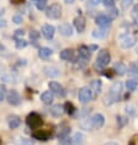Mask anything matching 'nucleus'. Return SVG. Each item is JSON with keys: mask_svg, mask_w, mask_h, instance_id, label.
Returning <instances> with one entry per match:
<instances>
[{"mask_svg": "<svg viewBox=\"0 0 138 145\" xmlns=\"http://www.w3.org/2000/svg\"><path fill=\"white\" fill-rule=\"evenodd\" d=\"M127 73H128L129 79H133V80H136V82L138 83V68H135V67L128 68Z\"/></svg>", "mask_w": 138, "mask_h": 145, "instance_id": "obj_28", "label": "nucleus"}, {"mask_svg": "<svg viewBox=\"0 0 138 145\" xmlns=\"http://www.w3.org/2000/svg\"><path fill=\"white\" fill-rule=\"evenodd\" d=\"M99 3H101V0H89L87 3V6L88 7H94L97 5H99Z\"/></svg>", "mask_w": 138, "mask_h": 145, "instance_id": "obj_38", "label": "nucleus"}, {"mask_svg": "<svg viewBox=\"0 0 138 145\" xmlns=\"http://www.w3.org/2000/svg\"><path fill=\"white\" fill-rule=\"evenodd\" d=\"M95 23L98 25L100 28H106L110 26V23H111V20L106 15H103V14H100L98 15L95 17Z\"/></svg>", "mask_w": 138, "mask_h": 145, "instance_id": "obj_9", "label": "nucleus"}, {"mask_svg": "<svg viewBox=\"0 0 138 145\" xmlns=\"http://www.w3.org/2000/svg\"><path fill=\"white\" fill-rule=\"evenodd\" d=\"M7 123H9V127L11 129H16V128H18L20 124H21V118L16 115H11V116H9V118H7Z\"/></svg>", "mask_w": 138, "mask_h": 145, "instance_id": "obj_15", "label": "nucleus"}, {"mask_svg": "<svg viewBox=\"0 0 138 145\" xmlns=\"http://www.w3.org/2000/svg\"><path fill=\"white\" fill-rule=\"evenodd\" d=\"M132 16H133L135 18L138 17V5H136L135 7H133V10H132Z\"/></svg>", "mask_w": 138, "mask_h": 145, "instance_id": "obj_43", "label": "nucleus"}, {"mask_svg": "<svg viewBox=\"0 0 138 145\" xmlns=\"http://www.w3.org/2000/svg\"><path fill=\"white\" fill-rule=\"evenodd\" d=\"M126 88H127V90L129 91H133V90H136L137 89V86H138V83L136 82V80H133V79H128V80H126Z\"/></svg>", "mask_w": 138, "mask_h": 145, "instance_id": "obj_29", "label": "nucleus"}, {"mask_svg": "<svg viewBox=\"0 0 138 145\" xmlns=\"http://www.w3.org/2000/svg\"><path fill=\"white\" fill-rule=\"evenodd\" d=\"M91 89L95 93V94H99L101 90V80L100 79H94L92 80L91 83Z\"/></svg>", "mask_w": 138, "mask_h": 145, "instance_id": "obj_26", "label": "nucleus"}, {"mask_svg": "<svg viewBox=\"0 0 138 145\" xmlns=\"http://www.w3.org/2000/svg\"><path fill=\"white\" fill-rule=\"evenodd\" d=\"M65 112V107L62 105H54L50 108V114L54 116V117H60L62 116Z\"/></svg>", "mask_w": 138, "mask_h": 145, "instance_id": "obj_21", "label": "nucleus"}, {"mask_svg": "<svg viewBox=\"0 0 138 145\" xmlns=\"http://www.w3.org/2000/svg\"><path fill=\"white\" fill-rule=\"evenodd\" d=\"M4 98H5V91H4L3 88H0V101H3Z\"/></svg>", "mask_w": 138, "mask_h": 145, "instance_id": "obj_44", "label": "nucleus"}, {"mask_svg": "<svg viewBox=\"0 0 138 145\" xmlns=\"http://www.w3.org/2000/svg\"><path fill=\"white\" fill-rule=\"evenodd\" d=\"M101 3H103V5L105 7H108V9L115 6V0H101Z\"/></svg>", "mask_w": 138, "mask_h": 145, "instance_id": "obj_34", "label": "nucleus"}, {"mask_svg": "<svg viewBox=\"0 0 138 145\" xmlns=\"http://www.w3.org/2000/svg\"><path fill=\"white\" fill-rule=\"evenodd\" d=\"M111 60V56H110V53L106 50V49H101L98 55H97V61H95V68L97 70H101V68L106 67L109 65Z\"/></svg>", "mask_w": 138, "mask_h": 145, "instance_id": "obj_1", "label": "nucleus"}, {"mask_svg": "<svg viewBox=\"0 0 138 145\" xmlns=\"http://www.w3.org/2000/svg\"><path fill=\"white\" fill-rule=\"evenodd\" d=\"M93 99V90L89 87H82L78 90V100L82 104H87Z\"/></svg>", "mask_w": 138, "mask_h": 145, "instance_id": "obj_2", "label": "nucleus"}, {"mask_svg": "<svg viewBox=\"0 0 138 145\" xmlns=\"http://www.w3.org/2000/svg\"><path fill=\"white\" fill-rule=\"evenodd\" d=\"M44 74L48 76V77L50 78H54V77H58L60 74V70L58 67H54V66H47L44 67Z\"/></svg>", "mask_w": 138, "mask_h": 145, "instance_id": "obj_14", "label": "nucleus"}, {"mask_svg": "<svg viewBox=\"0 0 138 145\" xmlns=\"http://www.w3.org/2000/svg\"><path fill=\"white\" fill-rule=\"evenodd\" d=\"M114 71H115L116 74L124 76V74H126L128 72V68H127V66H126L124 62H116L115 66H114Z\"/></svg>", "mask_w": 138, "mask_h": 145, "instance_id": "obj_16", "label": "nucleus"}, {"mask_svg": "<svg viewBox=\"0 0 138 145\" xmlns=\"http://www.w3.org/2000/svg\"><path fill=\"white\" fill-rule=\"evenodd\" d=\"M49 89L53 94H56L58 96H65L64 87L58 82H49Z\"/></svg>", "mask_w": 138, "mask_h": 145, "instance_id": "obj_6", "label": "nucleus"}, {"mask_svg": "<svg viewBox=\"0 0 138 145\" xmlns=\"http://www.w3.org/2000/svg\"><path fill=\"white\" fill-rule=\"evenodd\" d=\"M53 55V50L50 48H47V46H42L40 49L38 50V56L40 59H48Z\"/></svg>", "mask_w": 138, "mask_h": 145, "instance_id": "obj_22", "label": "nucleus"}, {"mask_svg": "<svg viewBox=\"0 0 138 145\" xmlns=\"http://www.w3.org/2000/svg\"><path fill=\"white\" fill-rule=\"evenodd\" d=\"M89 48V50H95V49H98V46H97V45H91V46H88Z\"/></svg>", "mask_w": 138, "mask_h": 145, "instance_id": "obj_46", "label": "nucleus"}, {"mask_svg": "<svg viewBox=\"0 0 138 145\" xmlns=\"http://www.w3.org/2000/svg\"><path fill=\"white\" fill-rule=\"evenodd\" d=\"M132 3H133V0H122V6H124V9H127L128 6H131Z\"/></svg>", "mask_w": 138, "mask_h": 145, "instance_id": "obj_40", "label": "nucleus"}, {"mask_svg": "<svg viewBox=\"0 0 138 145\" xmlns=\"http://www.w3.org/2000/svg\"><path fill=\"white\" fill-rule=\"evenodd\" d=\"M68 133H70V128H62V131L59 133V138H61V139L66 138V135Z\"/></svg>", "mask_w": 138, "mask_h": 145, "instance_id": "obj_37", "label": "nucleus"}, {"mask_svg": "<svg viewBox=\"0 0 138 145\" xmlns=\"http://www.w3.org/2000/svg\"><path fill=\"white\" fill-rule=\"evenodd\" d=\"M64 3L65 4H74L75 0H64Z\"/></svg>", "mask_w": 138, "mask_h": 145, "instance_id": "obj_47", "label": "nucleus"}, {"mask_svg": "<svg viewBox=\"0 0 138 145\" xmlns=\"http://www.w3.org/2000/svg\"><path fill=\"white\" fill-rule=\"evenodd\" d=\"M33 138L38 139V140H48V138H49V133L45 132V131L39 129V131L33 133Z\"/></svg>", "mask_w": 138, "mask_h": 145, "instance_id": "obj_25", "label": "nucleus"}, {"mask_svg": "<svg viewBox=\"0 0 138 145\" xmlns=\"http://www.w3.org/2000/svg\"><path fill=\"white\" fill-rule=\"evenodd\" d=\"M30 37H31V38H33V39H37V38L39 37V33H38L37 31L32 29V31L30 32Z\"/></svg>", "mask_w": 138, "mask_h": 145, "instance_id": "obj_41", "label": "nucleus"}, {"mask_svg": "<svg viewBox=\"0 0 138 145\" xmlns=\"http://www.w3.org/2000/svg\"><path fill=\"white\" fill-rule=\"evenodd\" d=\"M137 43V38L135 35H125L124 38H121V42H120V45L121 48H124V49H129V48H132L133 45H136Z\"/></svg>", "mask_w": 138, "mask_h": 145, "instance_id": "obj_5", "label": "nucleus"}, {"mask_svg": "<svg viewBox=\"0 0 138 145\" xmlns=\"http://www.w3.org/2000/svg\"><path fill=\"white\" fill-rule=\"evenodd\" d=\"M126 112H127L129 116H135L136 115V108L133 106H126Z\"/></svg>", "mask_w": 138, "mask_h": 145, "instance_id": "obj_39", "label": "nucleus"}, {"mask_svg": "<svg viewBox=\"0 0 138 145\" xmlns=\"http://www.w3.org/2000/svg\"><path fill=\"white\" fill-rule=\"evenodd\" d=\"M78 55H80V59L81 61H83L84 63H86L87 61H89V59H91V50H89L88 46H80L78 49Z\"/></svg>", "mask_w": 138, "mask_h": 145, "instance_id": "obj_10", "label": "nucleus"}, {"mask_svg": "<svg viewBox=\"0 0 138 145\" xmlns=\"http://www.w3.org/2000/svg\"><path fill=\"white\" fill-rule=\"evenodd\" d=\"M136 55H138V48H137V49H136Z\"/></svg>", "mask_w": 138, "mask_h": 145, "instance_id": "obj_50", "label": "nucleus"}, {"mask_svg": "<svg viewBox=\"0 0 138 145\" xmlns=\"http://www.w3.org/2000/svg\"><path fill=\"white\" fill-rule=\"evenodd\" d=\"M27 45V42L23 39H17V42H16V48L17 49H22V48H25Z\"/></svg>", "mask_w": 138, "mask_h": 145, "instance_id": "obj_36", "label": "nucleus"}, {"mask_svg": "<svg viewBox=\"0 0 138 145\" xmlns=\"http://www.w3.org/2000/svg\"><path fill=\"white\" fill-rule=\"evenodd\" d=\"M106 16H108V17L110 18V20H115L117 16H119V10H117L115 6L110 7V9L108 10V15H106Z\"/></svg>", "mask_w": 138, "mask_h": 145, "instance_id": "obj_30", "label": "nucleus"}, {"mask_svg": "<svg viewBox=\"0 0 138 145\" xmlns=\"http://www.w3.org/2000/svg\"><path fill=\"white\" fill-rule=\"evenodd\" d=\"M7 101H9L10 105L17 106L21 103V96H20V94L16 90H10L7 93Z\"/></svg>", "mask_w": 138, "mask_h": 145, "instance_id": "obj_7", "label": "nucleus"}, {"mask_svg": "<svg viewBox=\"0 0 138 145\" xmlns=\"http://www.w3.org/2000/svg\"><path fill=\"white\" fill-rule=\"evenodd\" d=\"M119 100H120V96H116V95H114V94H111V93L109 91L108 94L105 95V98H104V104L105 105H111V104L119 101Z\"/></svg>", "mask_w": 138, "mask_h": 145, "instance_id": "obj_23", "label": "nucleus"}, {"mask_svg": "<svg viewBox=\"0 0 138 145\" xmlns=\"http://www.w3.org/2000/svg\"><path fill=\"white\" fill-rule=\"evenodd\" d=\"M64 107H65V111H66L67 114H74L75 112V107H74V105H72L71 103H66Z\"/></svg>", "mask_w": 138, "mask_h": 145, "instance_id": "obj_33", "label": "nucleus"}, {"mask_svg": "<svg viewBox=\"0 0 138 145\" xmlns=\"http://www.w3.org/2000/svg\"><path fill=\"white\" fill-rule=\"evenodd\" d=\"M74 26L78 33L84 32V29H86V20H84V17H82V16H77V17L74 20Z\"/></svg>", "mask_w": 138, "mask_h": 145, "instance_id": "obj_11", "label": "nucleus"}, {"mask_svg": "<svg viewBox=\"0 0 138 145\" xmlns=\"http://www.w3.org/2000/svg\"><path fill=\"white\" fill-rule=\"evenodd\" d=\"M12 21H14V23H16V25H20V23L23 22V17L20 14H16V15H14Z\"/></svg>", "mask_w": 138, "mask_h": 145, "instance_id": "obj_35", "label": "nucleus"}, {"mask_svg": "<svg viewBox=\"0 0 138 145\" xmlns=\"http://www.w3.org/2000/svg\"><path fill=\"white\" fill-rule=\"evenodd\" d=\"M121 91H122V83L121 82H115L110 88V93L116 96H120Z\"/></svg>", "mask_w": 138, "mask_h": 145, "instance_id": "obj_24", "label": "nucleus"}, {"mask_svg": "<svg viewBox=\"0 0 138 145\" xmlns=\"http://www.w3.org/2000/svg\"><path fill=\"white\" fill-rule=\"evenodd\" d=\"M59 32L64 37H71V35L74 34V29H72V26L70 23H62V25H60Z\"/></svg>", "mask_w": 138, "mask_h": 145, "instance_id": "obj_12", "label": "nucleus"}, {"mask_svg": "<svg viewBox=\"0 0 138 145\" xmlns=\"http://www.w3.org/2000/svg\"><path fill=\"white\" fill-rule=\"evenodd\" d=\"M136 25H137V27H138V17L136 18Z\"/></svg>", "mask_w": 138, "mask_h": 145, "instance_id": "obj_49", "label": "nucleus"}, {"mask_svg": "<svg viewBox=\"0 0 138 145\" xmlns=\"http://www.w3.org/2000/svg\"><path fill=\"white\" fill-rule=\"evenodd\" d=\"M116 120H117V124H119V127H120V128L125 127L126 124H127V122H128V120L126 118V117H122V116H117Z\"/></svg>", "mask_w": 138, "mask_h": 145, "instance_id": "obj_31", "label": "nucleus"}, {"mask_svg": "<svg viewBox=\"0 0 138 145\" xmlns=\"http://www.w3.org/2000/svg\"><path fill=\"white\" fill-rule=\"evenodd\" d=\"M27 124L31 128L35 129V128H38L40 124H42V117H40L38 114H35V112H32V114L28 115V117H27Z\"/></svg>", "mask_w": 138, "mask_h": 145, "instance_id": "obj_4", "label": "nucleus"}, {"mask_svg": "<svg viewBox=\"0 0 138 145\" xmlns=\"http://www.w3.org/2000/svg\"><path fill=\"white\" fill-rule=\"evenodd\" d=\"M92 121H93V126H94V128H97V129L101 128L105 123V118L101 114H94L92 117Z\"/></svg>", "mask_w": 138, "mask_h": 145, "instance_id": "obj_13", "label": "nucleus"}, {"mask_svg": "<svg viewBox=\"0 0 138 145\" xmlns=\"http://www.w3.org/2000/svg\"><path fill=\"white\" fill-rule=\"evenodd\" d=\"M75 145H83L84 144V135L82 133H76L74 135V139H72Z\"/></svg>", "mask_w": 138, "mask_h": 145, "instance_id": "obj_27", "label": "nucleus"}, {"mask_svg": "<svg viewBox=\"0 0 138 145\" xmlns=\"http://www.w3.org/2000/svg\"><path fill=\"white\" fill-rule=\"evenodd\" d=\"M23 34H25V32H23V31H21V29H18V31H16V33H15V37H20V35H21V37H22Z\"/></svg>", "mask_w": 138, "mask_h": 145, "instance_id": "obj_45", "label": "nucleus"}, {"mask_svg": "<svg viewBox=\"0 0 138 145\" xmlns=\"http://www.w3.org/2000/svg\"><path fill=\"white\" fill-rule=\"evenodd\" d=\"M40 100L45 104V105H50V104L54 101V94L50 91V90H47L42 93V95H40Z\"/></svg>", "mask_w": 138, "mask_h": 145, "instance_id": "obj_17", "label": "nucleus"}, {"mask_svg": "<svg viewBox=\"0 0 138 145\" xmlns=\"http://www.w3.org/2000/svg\"><path fill=\"white\" fill-rule=\"evenodd\" d=\"M61 11H62V9L59 4H51V5L47 9V17L56 20L61 16Z\"/></svg>", "mask_w": 138, "mask_h": 145, "instance_id": "obj_3", "label": "nucleus"}, {"mask_svg": "<svg viewBox=\"0 0 138 145\" xmlns=\"http://www.w3.org/2000/svg\"><path fill=\"white\" fill-rule=\"evenodd\" d=\"M106 34H108V31H106V28H97V29H94L92 32V35L94 37L95 39H103L106 37Z\"/></svg>", "mask_w": 138, "mask_h": 145, "instance_id": "obj_20", "label": "nucleus"}, {"mask_svg": "<svg viewBox=\"0 0 138 145\" xmlns=\"http://www.w3.org/2000/svg\"><path fill=\"white\" fill-rule=\"evenodd\" d=\"M40 32H42L44 38L50 40V39H53V37H54V34H55V27L53 25H44Z\"/></svg>", "mask_w": 138, "mask_h": 145, "instance_id": "obj_8", "label": "nucleus"}, {"mask_svg": "<svg viewBox=\"0 0 138 145\" xmlns=\"http://www.w3.org/2000/svg\"><path fill=\"white\" fill-rule=\"evenodd\" d=\"M59 145H72V143L70 142V139L64 138V139H61V142L59 143Z\"/></svg>", "mask_w": 138, "mask_h": 145, "instance_id": "obj_42", "label": "nucleus"}, {"mask_svg": "<svg viewBox=\"0 0 138 145\" xmlns=\"http://www.w3.org/2000/svg\"><path fill=\"white\" fill-rule=\"evenodd\" d=\"M80 127L82 128V129H84V131H91V129H93V128H94V126H93L92 117H91V118L87 117V118L82 120V121L80 122Z\"/></svg>", "mask_w": 138, "mask_h": 145, "instance_id": "obj_18", "label": "nucleus"}, {"mask_svg": "<svg viewBox=\"0 0 138 145\" xmlns=\"http://www.w3.org/2000/svg\"><path fill=\"white\" fill-rule=\"evenodd\" d=\"M47 1H48V0H34L35 6H37V9H39V10H43L44 7H45Z\"/></svg>", "mask_w": 138, "mask_h": 145, "instance_id": "obj_32", "label": "nucleus"}, {"mask_svg": "<svg viewBox=\"0 0 138 145\" xmlns=\"http://www.w3.org/2000/svg\"><path fill=\"white\" fill-rule=\"evenodd\" d=\"M60 59L65 60V61H71V60H74V50L64 49L61 53H60Z\"/></svg>", "mask_w": 138, "mask_h": 145, "instance_id": "obj_19", "label": "nucleus"}, {"mask_svg": "<svg viewBox=\"0 0 138 145\" xmlns=\"http://www.w3.org/2000/svg\"><path fill=\"white\" fill-rule=\"evenodd\" d=\"M105 145H119V144L115 143V142H109V143H106Z\"/></svg>", "mask_w": 138, "mask_h": 145, "instance_id": "obj_48", "label": "nucleus"}]
</instances>
